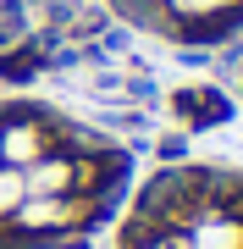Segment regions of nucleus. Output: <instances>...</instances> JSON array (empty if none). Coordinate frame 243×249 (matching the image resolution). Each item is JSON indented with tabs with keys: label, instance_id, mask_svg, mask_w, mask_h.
Returning a JSON list of instances; mask_svg holds the SVG:
<instances>
[{
	"label": "nucleus",
	"instance_id": "3",
	"mask_svg": "<svg viewBox=\"0 0 243 249\" xmlns=\"http://www.w3.org/2000/svg\"><path fill=\"white\" fill-rule=\"evenodd\" d=\"M105 6L166 45H221L243 28V0H105Z\"/></svg>",
	"mask_w": 243,
	"mask_h": 249
},
{
	"label": "nucleus",
	"instance_id": "1",
	"mask_svg": "<svg viewBox=\"0 0 243 249\" xmlns=\"http://www.w3.org/2000/svg\"><path fill=\"white\" fill-rule=\"evenodd\" d=\"M133 160L45 100H0V249H78L116 211Z\"/></svg>",
	"mask_w": 243,
	"mask_h": 249
},
{
	"label": "nucleus",
	"instance_id": "2",
	"mask_svg": "<svg viewBox=\"0 0 243 249\" xmlns=\"http://www.w3.org/2000/svg\"><path fill=\"white\" fill-rule=\"evenodd\" d=\"M116 249H243V172L166 166L133 194Z\"/></svg>",
	"mask_w": 243,
	"mask_h": 249
}]
</instances>
